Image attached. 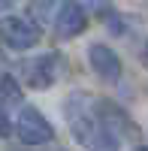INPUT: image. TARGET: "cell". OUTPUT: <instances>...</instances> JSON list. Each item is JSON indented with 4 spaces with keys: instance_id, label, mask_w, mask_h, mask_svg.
Listing matches in <instances>:
<instances>
[{
    "instance_id": "1",
    "label": "cell",
    "mask_w": 148,
    "mask_h": 151,
    "mask_svg": "<svg viewBox=\"0 0 148 151\" xmlns=\"http://www.w3.org/2000/svg\"><path fill=\"white\" fill-rule=\"evenodd\" d=\"M70 130L88 151H118V136L109 130V124L100 118L97 106H91L88 94H73L67 103Z\"/></svg>"
},
{
    "instance_id": "2",
    "label": "cell",
    "mask_w": 148,
    "mask_h": 151,
    "mask_svg": "<svg viewBox=\"0 0 148 151\" xmlns=\"http://www.w3.org/2000/svg\"><path fill=\"white\" fill-rule=\"evenodd\" d=\"M40 24H33L30 18L21 15H3L0 18V42L15 48V52H27L40 42Z\"/></svg>"
},
{
    "instance_id": "3",
    "label": "cell",
    "mask_w": 148,
    "mask_h": 151,
    "mask_svg": "<svg viewBox=\"0 0 148 151\" xmlns=\"http://www.w3.org/2000/svg\"><path fill=\"white\" fill-rule=\"evenodd\" d=\"M15 133L24 145H48L55 139V127L48 124V118L33 106H21L18 109V121H15Z\"/></svg>"
},
{
    "instance_id": "4",
    "label": "cell",
    "mask_w": 148,
    "mask_h": 151,
    "mask_svg": "<svg viewBox=\"0 0 148 151\" xmlns=\"http://www.w3.org/2000/svg\"><path fill=\"white\" fill-rule=\"evenodd\" d=\"M88 64H91V70L97 73V79H100V82L115 85V82L121 79V58L115 55V48H109L106 42L88 45Z\"/></svg>"
},
{
    "instance_id": "5",
    "label": "cell",
    "mask_w": 148,
    "mask_h": 151,
    "mask_svg": "<svg viewBox=\"0 0 148 151\" xmlns=\"http://www.w3.org/2000/svg\"><path fill=\"white\" fill-rule=\"evenodd\" d=\"M18 79H21L24 85L36 88V91H42V88H52L55 79H57V73H55V58L40 55V58L24 60V64L18 67Z\"/></svg>"
},
{
    "instance_id": "6",
    "label": "cell",
    "mask_w": 148,
    "mask_h": 151,
    "mask_svg": "<svg viewBox=\"0 0 148 151\" xmlns=\"http://www.w3.org/2000/svg\"><path fill=\"white\" fill-rule=\"evenodd\" d=\"M85 27H88V12H85V6L76 3V0H67V3L60 6V12L55 15V33L60 40H76L79 33H85Z\"/></svg>"
},
{
    "instance_id": "7",
    "label": "cell",
    "mask_w": 148,
    "mask_h": 151,
    "mask_svg": "<svg viewBox=\"0 0 148 151\" xmlns=\"http://www.w3.org/2000/svg\"><path fill=\"white\" fill-rule=\"evenodd\" d=\"M0 97H3L6 103H12V106L21 103V91H18V85H15L12 76H3V82H0Z\"/></svg>"
},
{
    "instance_id": "8",
    "label": "cell",
    "mask_w": 148,
    "mask_h": 151,
    "mask_svg": "<svg viewBox=\"0 0 148 151\" xmlns=\"http://www.w3.org/2000/svg\"><path fill=\"white\" fill-rule=\"evenodd\" d=\"M52 3H55V0H33V12H36V15H48V12H52Z\"/></svg>"
},
{
    "instance_id": "9",
    "label": "cell",
    "mask_w": 148,
    "mask_h": 151,
    "mask_svg": "<svg viewBox=\"0 0 148 151\" xmlns=\"http://www.w3.org/2000/svg\"><path fill=\"white\" fill-rule=\"evenodd\" d=\"M12 133V121H9V115L3 109H0V139H6V136Z\"/></svg>"
},
{
    "instance_id": "10",
    "label": "cell",
    "mask_w": 148,
    "mask_h": 151,
    "mask_svg": "<svg viewBox=\"0 0 148 151\" xmlns=\"http://www.w3.org/2000/svg\"><path fill=\"white\" fill-rule=\"evenodd\" d=\"M12 6V0H0V9H9Z\"/></svg>"
},
{
    "instance_id": "11",
    "label": "cell",
    "mask_w": 148,
    "mask_h": 151,
    "mask_svg": "<svg viewBox=\"0 0 148 151\" xmlns=\"http://www.w3.org/2000/svg\"><path fill=\"white\" fill-rule=\"evenodd\" d=\"M139 151H148V145H145V148H139Z\"/></svg>"
},
{
    "instance_id": "12",
    "label": "cell",
    "mask_w": 148,
    "mask_h": 151,
    "mask_svg": "<svg viewBox=\"0 0 148 151\" xmlns=\"http://www.w3.org/2000/svg\"><path fill=\"white\" fill-rule=\"evenodd\" d=\"M145 58H148V55H145Z\"/></svg>"
}]
</instances>
